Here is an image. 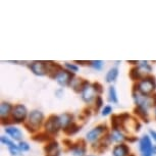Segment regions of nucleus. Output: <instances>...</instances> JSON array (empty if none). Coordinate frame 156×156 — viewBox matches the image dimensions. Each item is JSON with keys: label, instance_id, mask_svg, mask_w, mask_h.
<instances>
[{"label": "nucleus", "instance_id": "obj_1", "mask_svg": "<svg viewBox=\"0 0 156 156\" xmlns=\"http://www.w3.org/2000/svg\"><path fill=\"white\" fill-rule=\"evenodd\" d=\"M44 120V114L39 110H33L28 115V122L25 123V126L29 132H35L39 129Z\"/></svg>", "mask_w": 156, "mask_h": 156}, {"label": "nucleus", "instance_id": "obj_2", "mask_svg": "<svg viewBox=\"0 0 156 156\" xmlns=\"http://www.w3.org/2000/svg\"><path fill=\"white\" fill-rule=\"evenodd\" d=\"M137 91H139L143 95L148 96L149 94H151L156 88V82L155 79L152 76H145L142 79L137 85Z\"/></svg>", "mask_w": 156, "mask_h": 156}, {"label": "nucleus", "instance_id": "obj_3", "mask_svg": "<svg viewBox=\"0 0 156 156\" xmlns=\"http://www.w3.org/2000/svg\"><path fill=\"white\" fill-rule=\"evenodd\" d=\"M139 149L142 156H153L154 155V146L152 145L149 136L144 135L140 139Z\"/></svg>", "mask_w": 156, "mask_h": 156}, {"label": "nucleus", "instance_id": "obj_4", "mask_svg": "<svg viewBox=\"0 0 156 156\" xmlns=\"http://www.w3.org/2000/svg\"><path fill=\"white\" fill-rule=\"evenodd\" d=\"M133 98H134V101L136 103L137 106L144 107V108H146V109H148L150 106L153 105L152 97L143 95V94H141L139 91H134Z\"/></svg>", "mask_w": 156, "mask_h": 156}, {"label": "nucleus", "instance_id": "obj_5", "mask_svg": "<svg viewBox=\"0 0 156 156\" xmlns=\"http://www.w3.org/2000/svg\"><path fill=\"white\" fill-rule=\"evenodd\" d=\"M46 132L49 134H57L58 131L61 129V123L59 120V116L50 115L45 123Z\"/></svg>", "mask_w": 156, "mask_h": 156}, {"label": "nucleus", "instance_id": "obj_6", "mask_svg": "<svg viewBox=\"0 0 156 156\" xmlns=\"http://www.w3.org/2000/svg\"><path fill=\"white\" fill-rule=\"evenodd\" d=\"M11 115H12V119L13 122H23V120L26 119V117L28 115V110L27 107L23 104H17L13 107L12 112H11Z\"/></svg>", "mask_w": 156, "mask_h": 156}, {"label": "nucleus", "instance_id": "obj_7", "mask_svg": "<svg viewBox=\"0 0 156 156\" xmlns=\"http://www.w3.org/2000/svg\"><path fill=\"white\" fill-rule=\"evenodd\" d=\"M73 73L66 69H62L56 76L55 80H56V82L61 87H66V86H70L72 82L73 81Z\"/></svg>", "mask_w": 156, "mask_h": 156}, {"label": "nucleus", "instance_id": "obj_8", "mask_svg": "<svg viewBox=\"0 0 156 156\" xmlns=\"http://www.w3.org/2000/svg\"><path fill=\"white\" fill-rule=\"evenodd\" d=\"M106 126L105 125H100L97 126L96 128H94L93 129H91L89 133L87 134V140L91 143H94L96 141H98L100 139V137L106 132Z\"/></svg>", "mask_w": 156, "mask_h": 156}, {"label": "nucleus", "instance_id": "obj_9", "mask_svg": "<svg viewBox=\"0 0 156 156\" xmlns=\"http://www.w3.org/2000/svg\"><path fill=\"white\" fill-rule=\"evenodd\" d=\"M30 69L36 76H44L47 75V62L44 61H34L30 64Z\"/></svg>", "mask_w": 156, "mask_h": 156}, {"label": "nucleus", "instance_id": "obj_10", "mask_svg": "<svg viewBox=\"0 0 156 156\" xmlns=\"http://www.w3.org/2000/svg\"><path fill=\"white\" fill-rule=\"evenodd\" d=\"M95 94L96 92H95V89H94L93 85L91 86L90 84H88L87 86L84 88V90L82 91V99L86 103H90L94 98H96Z\"/></svg>", "mask_w": 156, "mask_h": 156}, {"label": "nucleus", "instance_id": "obj_11", "mask_svg": "<svg viewBox=\"0 0 156 156\" xmlns=\"http://www.w3.org/2000/svg\"><path fill=\"white\" fill-rule=\"evenodd\" d=\"M70 151L73 156H84L86 153V143L84 141H80L76 144H73L70 146Z\"/></svg>", "mask_w": 156, "mask_h": 156}, {"label": "nucleus", "instance_id": "obj_12", "mask_svg": "<svg viewBox=\"0 0 156 156\" xmlns=\"http://www.w3.org/2000/svg\"><path fill=\"white\" fill-rule=\"evenodd\" d=\"M44 150L46 152V156H59L60 154L59 146H58V143L55 142V141H52L48 145H46Z\"/></svg>", "mask_w": 156, "mask_h": 156}, {"label": "nucleus", "instance_id": "obj_13", "mask_svg": "<svg viewBox=\"0 0 156 156\" xmlns=\"http://www.w3.org/2000/svg\"><path fill=\"white\" fill-rule=\"evenodd\" d=\"M129 152V147L126 144H119L116 145L112 150V155L113 156H128Z\"/></svg>", "mask_w": 156, "mask_h": 156}, {"label": "nucleus", "instance_id": "obj_14", "mask_svg": "<svg viewBox=\"0 0 156 156\" xmlns=\"http://www.w3.org/2000/svg\"><path fill=\"white\" fill-rule=\"evenodd\" d=\"M88 84H90L88 81H84L83 79H75L72 84H70V86L73 87V89L76 91V92H81L84 90V88L87 86Z\"/></svg>", "mask_w": 156, "mask_h": 156}, {"label": "nucleus", "instance_id": "obj_15", "mask_svg": "<svg viewBox=\"0 0 156 156\" xmlns=\"http://www.w3.org/2000/svg\"><path fill=\"white\" fill-rule=\"evenodd\" d=\"M5 132H6V134L9 135L12 139L16 141H20V139H22V137H23V133L20 132V129L16 128V126H8V128L5 129Z\"/></svg>", "mask_w": 156, "mask_h": 156}, {"label": "nucleus", "instance_id": "obj_16", "mask_svg": "<svg viewBox=\"0 0 156 156\" xmlns=\"http://www.w3.org/2000/svg\"><path fill=\"white\" fill-rule=\"evenodd\" d=\"M13 107L11 106L10 103L7 102H2L1 103V106H0V114H1V119H4L8 117V115L12 112Z\"/></svg>", "mask_w": 156, "mask_h": 156}, {"label": "nucleus", "instance_id": "obj_17", "mask_svg": "<svg viewBox=\"0 0 156 156\" xmlns=\"http://www.w3.org/2000/svg\"><path fill=\"white\" fill-rule=\"evenodd\" d=\"M59 120H60V123H61V128H62V129L64 128H66L67 126L70 125L73 122V115L69 113H63L61 114V115H59Z\"/></svg>", "mask_w": 156, "mask_h": 156}, {"label": "nucleus", "instance_id": "obj_18", "mask_svg": "<svg viewBox=\"0 0 156 156\" xmlns=\"http://www.w3.org/2000/svg\"><path fill=\"white\" fill-rule=\"evenodd\" d=\"M117 76H119V69L117 67H112V69H109V72L106 75V82L107 83H112L117 79Z\"/></svg>", "mask_w": 156, "mask_h": 156}, {"label": "nucleus", "instance_id": "obj_19", "mask_svg": "<svg viewBox=\"0 0 156 156\" xmlns=\"http://www.w3.org/2000/svg\"><path fill=\"white\" fill-rule=\"evenodd\" d=\"M80 126H79L75 122H72L70 125H69L66 126V128L63 129V132L66 133V135H69V136H70V135H75L76 133H78L79 131H80Z\"/></svg>", "mask_w": 156, "mask_h": 156}, {"label": "nucleus", "instance_id": "obj_20", "mask_svg": "<svg viewBox=\"0 0 156 156\" xmlns=\"http://www.w3.org/2000/svg\"><path fill=\"white\" fill-rule=\"evenodd\" d=\"M126 140V137L122 134L119 129L117 131H113L112 134L109 135V141L110 142H120V141Z\"/></svg>", "mask_w": 156, "mask_h": 156}, {"label": "nucleus", "instance_id": "obj_21", "mask_svg": "<svg viewBox=\"0 0 156 156\" xmlns=\"http://www.w3.org/2000/svg\"><path fill=\"white\" fill-rule=\"evenodd\" d=\"M135 113H136L138 116H140L142 119H145L146 122H148V112H147L146 108L137 106L135 108Z\"/></svg>", "mask_w": 156, "mask_h": 156}, {"label": "nucleus", "instance_id": "obj_22", "mask_svg": "<svg viewBox=\"0 0 156 156\" xmlns=\"http://www.w3.org/2000/svg\"><path fill=\"white\" fill-rule=\"evenodd\" d=\"M129 78L134 81L141 80V79H142V73H141V70L139 69V67H134V69H131V72H129Z\"/></svg>", "mask_w": 156, "mask_h": 156}, {"label": "nucleus", "instance_id": "obj_23", "mask_svg": "<svg viewBox=\"0 0 156 156\" xmlns=\"http://www.w3.org/2000/svg\"><path fill=\"white\" fill-rule=\"evenodd\" d=\"M108 99H109L110 102L112 103H117L119 100H117V94H116V90L115 88L113 86H110L109 87V90H108Z\"/></svg>", "mask_w": 156, "mask_h": 156}, {"label": "nucleus", "instance_id": "obj_24", "mask_svg": "<svg viewBox=\"0 0 156 156\" xmlns=\"http://www.w3.org/2000/svg\"><path fill=\"white\" fill-rule=\"evenodd\" d=\"M138 67H139V69L141 70V73H151V70H152V67L148 63V61H140V64Z\"/></svg>", "mask_w": 156, "mask_h": 156}, {"label": "nucleus", "instance_id": "obj_25", "mask_svg": "<svg viewBox=\"0 0 156 156\" xmlns=\"http://www.w3.org/2000/svg\"><path fill=\"white\" fill-rule=\"evenodd\" d=\"M49 139V135L47 133H40L39 135H36L35 137H33V140L38 141V142H44Z\"/></svg>", "mask_w": 156, "mask_h": 156}, {"label": "nucleus", "instance_id": "obj_26", "mask_svg": "<svg viewBox=\"0 0 156 156\" xmlns=\"http://www.w3.org/2000/svg\"><path fill=\"white\" fill-rule=\"evenodd\" d=\"M91 66L93 67L94 69L96 70H101L102 67H103V64H104V62L101 60H94V61H91Z\"/></svg>", "mask_w": 156, "mask_h": 156}, {"label": "nucleus", "instance_id": "obj_27", "mask_svg": "<svg viewBox=\"0 0 156 156\" xmlns=\"http://www.w3.org/2000/svg\"><path fill=\"white\" fill-rule=\"evenodd\" d=\"M1 143L5 144L8 148H13V147H16V145L12 142V141H10L8 138L4 137V136H1Z\"/></svg>", "mask_w": 156, "mask_h": 156}, {"label": "nucleus", "instance_id": "obj_28", "mask_svg": "<svg viewBox=\"0 0 156 156\" xmlns=\"http://www.w3.org/2000/svg\"><path fill=\"white\" fill-rule=\"evenodd\" d=\"M19 148H20V151L27 152L30 150V145H29L27 142H22V141H20V144H19Z\"/></svg>", "mask_w": 156, "mask_h": 156}, {"label": "nucleus", "instance_id": "obj_29", "mask_svg": "<svg viewBox=\"0 0 156 156\" xmlns=\"http://www.w3.org/2000/svg\"><path fill=\"white\" fill-rule=\"evenodd\" d=\"M111 112H112V107L109 106V105H106V106H104V108H103V110H102V115L107 116L108 114H110Z\"/></svg>", "mask_w": 156, "mask_h": 156}, {"label": "nucleus", "instance_id": "obj_30", "mask_svg": "<svg viewBox=\"0 0 156 156\" xmlns=\"http://www.w3.org/2000/svg\"><path fill=\"white\" fill-rule=\"evenodd\" d=\"M66 67L67 69L69 70V72H73V73H76L79 70V67L75 66V64H70V63H66Z\"/></svg>", "mask_w": 156, "mask_h": 156}, {"label": "nucleus", "instance_id": "obj_31", "mask_svg": "<svg viewBox=\"0 0 156 156\" xmlns=\"http://www.w3.org/2000/svg\"><path fill=\"white\" fill-rule=\"evenodd\" d=\"M95 104H96V110H98L103 104V100L101 98V96H96L95 98Z\"/></svg>", "mask_w": 156, "mask_h": 156}, {"label": "nucleus", "instance_id": "obj_32", "mask_svg": "<svg viewBox=\"0 0 156 156\" xmlns=\"http://www.w3.org/2000/svg\"><path fill=\"white\" fill-rule=\"evenodd\" d=\"M93 87H94V89H95V92L96 94L98 93V94H101L103 92V89H102V86L100 85L99 83H94L93 84Z\"/></svg>", "mask_w": 156, "mask_h": 156}, {"label": "nucleus", "instance_id": "obj_33", "mask_svg": "<svg viewBox=\"0 0 156 156\" xmlns=\"http://www.w3.org/2000/svg\"><path fill=\"white\" fill-rule=\"evenodd\" d=\"M149 133H150V135H151V137L153 138V140H155V142H156V132L152 131V129H150Z\"/></svg>", "mask_w": 156, "mask_h": 156}, {"label": "nucleus", "instance_id": "obj_34", "mask_svg": "<svg viewBox=\"0 0 156 156\" xmlns=\"http://www.w3.org/2000/svg\"><path fill=\"white\" fill-rule=\"evenodd\" d=\"M152 100H153V105H156V94H154V95H152Z\"/></svg>", "mask_w": 156, "mask_h": 156}, {"label": "nucleus", "instance_id": "obj_35", "mask_svg": "<svg viewBox=\"0 0 156 156\" xmlns=\"http://www.w3.org/2000/svg\"><path fill=\"white\" fill-rule=\"evenodd\" d=\"M155 117H156V109H155Z\"/></svg>", "mask_w": 156, "mask_h": 156}, {"label": "nucleus", "instance_id": "obj_36", "mask_svg": "<svg viewBox=\"0 0 156 156\" xmlns=\"http://www.w3.org/2000/svg\"><path fill=\"white\" fill-rule=\"evenodd\" d=\"M88 156H95V155H88Z\"/></svg>", "mask_w": 156, "mask_h": 156}, {"label": "nucleus", "instance_id": "obj_37", "mask_svg": "<svg viewBox=\"0 0 156 156\" xmlns=\"http://www.w3.org/2000/svg\"><path fill=\"white\" fill-rule=\"evenodd\" d=\"M129 156H135V155H129Z\"/></svg>", "mask_w": 156, "mask_h": 156}]
</instances>
